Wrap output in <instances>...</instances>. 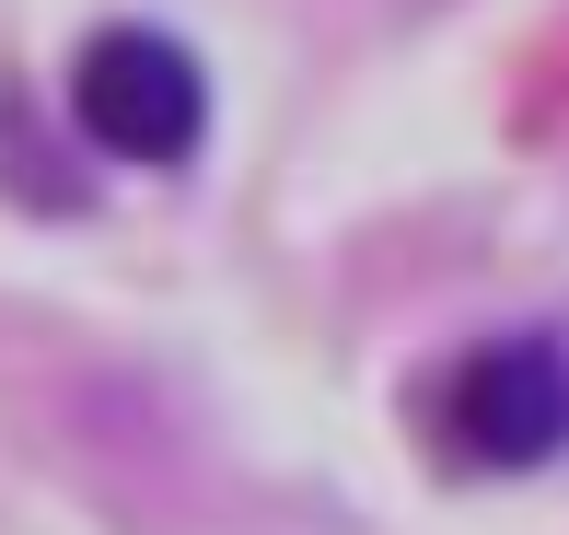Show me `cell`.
Listing matches in <instances>:
<instances>
[{
  "label": "cell",
  "instance_id": "1",
  "mask_svg": "<svg viewBox=\"0 0 569 535\" xmlns=\"http://www.w3.org/2000/svg\"><path fill=\"white\" fill-rule=\"evenodd\" d=\"M70 117H82L93 151H117V164H187L198 129H210V82H198V59L174 36H151V23H117V36H93L82 59H70Z\"/></svg>",
  "mask_w": 569,
  "mask_h": 535
},
{
  "label": "cell",
  "instance_id": "2",
  "mask_svg": "<svg viewBox=\"0 0 569 535\" xmlns=\"http://www.w3.org/2000/svg\"><path fill=\"white\" fill-rule=\"evenodd\" d=\"M442 430L465 466H547L569 443V361L547 338H488L465 349L453 396H442Z\"/></svg>",
  "mask_w": 569,
  "mask_h": 535
}]
</instances>
